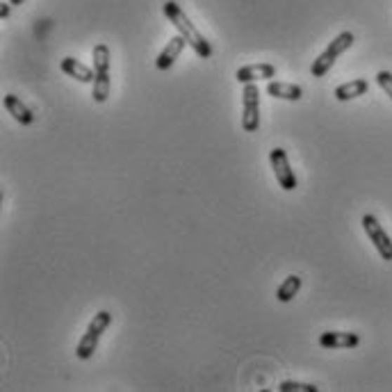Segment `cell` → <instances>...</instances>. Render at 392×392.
I'll return each mask as SVG.
<instances>
[{"mask_svg": "<svg viewBox=\"0 0 392 392\" xmlns=\"http://www.w3.org/2000/svg\"><path fill=\"white\" fill-rule=\"evenodd\" d=\"M162 12L174 23L178 34L185 37V41H188V46H192V51L199 55V58H203V60L212 58V46L205 41V37L199 30H196L194 23L190 21V16L183 12V7L176 3V0H166V3L162 5Z\"/></svg>", "mask_w": 392, "mask_h": 392, "instance_id": "cell-1", "label": "cell"}, {"mask_svg": "<svg viewBox=\"0 0 392 392\" xmlns=\"http://www.w3.org/2000/svg\"><path fill=\"white\" fill-rule=\"evenodd\" d=\"M110 324H112V313L100 311V313L94 315V320L89 322L85 335H82L80 342H78V347H76V356L80 360H89L91 356H94V351L98 349V342L103 338V333L110 329Z\"/></svg>", "mask_w": 392, "mask_h": 392, "instance_id": "cell-2", "label": "cell"}, {"mask_svg": "<svg viewBox=\"0 0 392 392\" xmlns=\"http://www.w3.org/2000/svg\"><path fill=\"white\" fill-rule=\"evenodd\" d=\"M353 34L351 32H340L338 37H335V39L326 46V51L320 55V58H317L315 62H313V67H311V73H313V78H324L326 73H329L331 69H333V64H335V60L340 58V55L344 53V51H349L351 46H353Z\"/></svg>", "mask_w": 392, "mask_h": 392, "instance_id": "cell-3", "label": "cell"}, {"mask_svg": "<svg viewBox=\"0 0 392 392\" xmlns=\"http://www.w3.org/2000/svg\"><path fill=\"white\" fill-rule=\"evenodd\" d=\"M242 128L256 133L260 128V89L256 82H249L242 89Z\"/></svg>", "mask_w": 392, "mask_h": 392, "instance_id": "cell-4", "label": "cell"}, {"mask_svg": "<svg viewBox=\"0 0 392 392\" xmlns=\"http://www.w3.org/2000/svg\"><path fill=\"white\" fill-rule=\"evenodd\" d=\"M269 164H272L278 185H281L285 192H294L299 188L296 174L290 166V157H287L285 148H281V146L272 148V151H269Z\"/></svg>", "mask_w": 392, "mask_h": 392, "instance_id": "cell-5", "label": "cell"}, {"mask_svg": "<svg viewBox=\"0 0 392 392\" xmlns=\"http://www.w3.org/2000/svg\"><path fill=\"white\" fill-rule=\"evenodd\" d=\"M362 228H365L370 242L379 251V256L384 260H388V263H392V240L386 233V228L379 223V219L374 217V214H365V217H362Z\"/></svg>", "mask_w": 392, "mask_h": 392, "instance_id": "cell-6", "label": "cell"}, {"mask_svg": "<svg viewBox=\"0 0 392 392\" xmlns=\"http://www.w3.org/2000/svg\"><path fill=\"white\" fill-rule=\"evenodd\" d=\"M360 344L358 333L347 331H326L320 335V347L322 349H353Z\"/></svg>", "mask_w": 392, "mask_h": 392, "instance_id": "cell-7", "label": "cell"}, {"mask_svg": "<svg viewBox=\"0 0 392 392\" xmlns=\"http://www.w3.org/2000/svg\"><path fill=\"white\" fill-rule=\"evenodd\" d=\"M276 78V67L274 64H249V67H242L235 71V80L240 85H249V82H258V80H272Z\"/></svg>", "mask_w": 392, "mask_h": 392, "instance_id": "cell-8", "label": "cell"}, {"mask_svg": "<svg viewBox=\"0 0 392 392\" xmlns=\"http://www.w3.org/2000/svg\"><path fill=\"white\" fill-rule=\"evenodd\" d=\"M185 37L183 34H176L174 39L166 41V46L160 51V55H157V60H155V67L160 69V71H166V69H171L174 67V62L181 58V53L185 48Z\"/></svg>", "mask_w": 392, "mask_h": 392, "instance_id": "cell-9", "label": "cell"}, {"mask_svg": "<svg viewBox=\"0 0 392 392\" xmlns=\"http://www.w3.org/2000/svg\"><path fill=\"white\" fill-rule=\"evenodd\" d=\"M60 69H62L64 73H67L69 78L82 82V85H89V82L96 80V71L89 69V67H85V64L78 62L76 58H64V60L60 62Z\"/></svg>", "mask_w": 392, "mask_h": 392, "instance_id": "cell-10", "label": "cell"}, {"mask_svg": "<svg viewBox=\"0 0 392 392\" xmlns=\"http://www.w3.org/2000/svg\"><path fill=\"white\" fill-rule=\"evenodd\" d=\"M370 91V82L365 78H356L351 82H344V85H338L333 91V96L338 98L340 103H347V100H353L358 96H365Z\"/></svg>", "mask_w": 392, "mask_h": 392, "instance_id": "cell-11", "label": "cell"}, {"mask_svg": "<svg viewBox=\"0 0 392 392\" xmlns=\"http://www.w3.org/2000/svg\"><path fill=\"white\" fill-rule=\"evenodd\" d=\"M3 103H5V110H7L9 115H12L21 126H32V124H34V115H32V110L27 107L25 103H23L21 98H18V96L7 94Z\"/></svg>", "mask_w": 392, "mask_h": 392, "instance_id": "cell-12", "label": "cell"}, {"mask_svg": "<svg viewBox=\"0 0 392 392\" xmlns=\"http://www.w3.org/2000/svg\"><path fill=\"white\" fill-rule=\"evenodd\" d=\"M267 94L272 96V98H281V100H301L303 98V89L299 87V85H290V82L269 80Z\"/></svg>", "mask_w": 392, "mask_h": 392, "instance_id": "cell-13", "label": "cell"}, {"mask_svg": "<svg viewBox=\"0 0 392 392\" xmlns=\"http://www.w3.org/2000/svg\"><path fill=\"white\" fill-rule=\"evenodd\" d=\"M299 290H301V276L290 274L281 285H278L276 299H278V301H281V303H290L292 299L299 294Z\"/></svg>", "mask_w": 392, "mask_h": 392, "instance_id": "cell-14", "label": "cell"}, {"mask_svg": "<svg viewBox=\"0 0 392 392\" xmlns=\"http://www.w3.org/2000/svg\"><path fill=\"white\" fill-rule=\"evenodd\" d=\"M91 96H94V103H105L110 96V71H96V80H94V91H91Z\"/></svg>", "mask_w": 392, "mask_h": 392, "instance_id": "cell-15", "label": "cell"}, {"mask_svg": "<svg viewBox=\"0 0 392 392\" xmlns=\"http://www.w3.org/2000/svg\"><path fill=\"white\" fill-rule=\"evenodd\" d=\"M281 392H317V386L313 384H301V381H283L281 386H278Z\"/></svg>", "mask_w": 392, "mask_h": 392, "instance_id": "cell-16", "label": "cell"}, {"mask_svg": "<svg viewBox=\"0 0 392 392\" xmlns=\"http://www.w3.org/2000/svg\"><path fill=\"white\" fill-rule=\"evenodd\" d=\"M377 82H379V87L386 91V96H390V100H392V73L390 71H379Z\"/></svg>", "mask_w": 392, "mask_h": 392, "instance_id": "cell-17", "label": "cell"}, {"mask_svg": "<svg viewBox=\"0 0 392 392\" xmlns=\"http://www.w3.org/2000/svg\"><path fill=\"white\" fill-rule=\"evenodd\" d=\"M9 5H12V3H3V5H0V18H7L9 16Z\"/></svg>", "mask_w": 392, "mask_h": 392, "instance_id": "cell-18", "label": "cell"}, {"mask_svg": "<svg viewBox=\"0 0 392 392\" xmlns=\"http://www.w3.org/2000/svg\"><path fill=\"white\" fill-rule=\"evenodd\" d=\"M9 3H12V5H23L25 0H9Z\"/></svg>", "mask_w": 392, "mask_h": 392, "instance_id": "cell-19", "label": "cell"}]
</instances>
